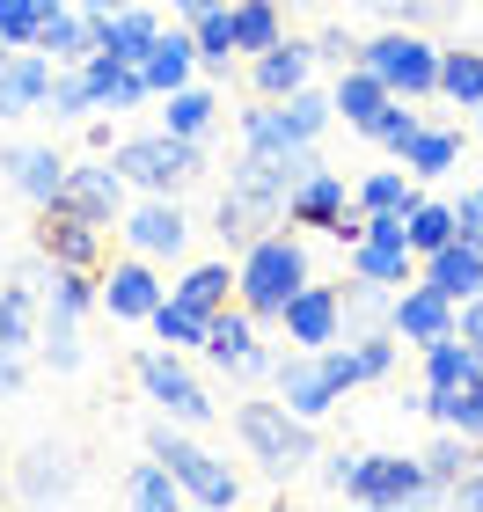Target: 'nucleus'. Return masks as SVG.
I'll return each instance as SVG.
<instances>
[{
  "label": "nucleus",
  "instance_id": "f257e3e1",
  "mask_svg": "<svg viewBox=\"0 0 483 512\" xmlns=\"http://www.w3.org/2000/svg\"><path fill=\"white\" fill-rule=\"evenodd\" d=\"M308 286V249L293 242V235H257L242 249V264H235V300L257 322H279L286 315V300Z\"/></svg>",
  "mask_w": 483,
  "mask_h": 512
},
{
  "label": "nucleus",
  "instance_id": "f03ea898",
  "mask_svg": "<svg viewBox=\"0 0 483 512\" xmlns=\"http://www.w3.org/2000/svg\"><path fill=\"white\" fill-rule=\"evenodd\" d=\"M235 432H242V447L257 454L271 476H293V469H308V461H315L308 417L286 410V403H242V410H235Z\"/></svg>",
  "mask_w": 483,
  "mask_h": 512
},
{
  "label": "nucleus",
  "instance_id": "7ed1b4c3",
  "mask_svg": "<svg viewBox=\"0 0 483 512\" xmlns=\"http://www.w3.org/2000/svg\"><path fill=\"white\" fill-rule=\"evenodd\" d=\"M337 118V103L322 88H293V96H264V110L242 118L249 147H315V132Z\"/></svg>",
  "mask_w": 483,
  "mask_h": 512
},
{
  "label": "nucleus",
  "instance_id": "20e7f679",
  "mask_svg": "<svg viewBox=\"0 0 483 512\" xmlns=\"http://www.w3.org/2000/svg\"><path fill=\"white\" fill-rule=\"evenodd\" d=\"M359 59L374 66V74L396 88V96H440V52L425 44V30H403V22H388L374 44H359Z\"/></svg>",
  "mask_w": 483,
  "mask_h": 512
},
{
  "label": "nucleus",
  "instance_id": "39448f33",
  "mask_svg": "<svg viewBox=\"0 0 483 512\" xmlns=\"http://www.w3.org/2000/svg\"><path fill=\"white\" fill-rule=\"evenodd\" d=\"M286 220H293V227H322V235H337V242H359V235H366L359 191H352V183H344L337 169H308L301 183H293Z\"/></svg>",
  "mask_w": 483,
  "mask_h": 512
},
{
  "label": "nucleus",
  "instance_id": "423d86ee",
  "mask_svg": "<svg viewBox=\"0 0 483 512\" xmlns=\"http://www.w3.org/2000/svg\"><path fill=\"white\" fill-rule=\"evenodd\" d=\"M147 454H161V461L176 469V483H183V498H191V505H213V512H220V505H235V498H242L235 469H227L220 454L191 447V439H183L176 425H154V432H147Z\"/></svg>",
  "mask_w": 483,
  "mask_h": 512
},
{
  "label": "nucleus",
  "instance_id": "0eeeda50",
  "mask_svg": "<svg viewBox=\"0 0 483 512\" xmlns=\"http://www.w3.org/2000/svg\"><path fill=\"white\" fill-rule=\"evenodd\" d=\"M125 169V183H140V191H161L176 198L183 183H191L205 161H198V139H176V132H147V139H125L118 154H110Z\"/></svg>",
  "mask_w": 483,
  "mask_h": 512
},
{
  "label": "nucleus",
  "instance_id": "6e6552de",
  "mask_svg": "<svg viewBox=\"0 0 483 512\" xmlns=\"http://www.w3.org/2000/svg\"><path fill=\"white\" fill-rule=\"evenodd\" d=\"M344 498H359V505H418V498H432V483H425L418 454H359Z\"/></svg>",
  "mask_w": 483,
  "mask_h": 512
},
{
  "label": "nucleus",
  "instance_id": "1a4fd4ad",
  "mask_svg": "<svg viewBox=\"0 0 483 512\" xmlns=\"http://www.w3.org/2000/svg\"><path fill=\"white\" fill-rule=\"evenodd\" d=\"M132 374H140V388L176 417V425H205V417H213V395L191 381V366L176 359V344H169V352H161V344H154V352H140V359H132Z\"/></svg>",
  "mask_w": 483,
  "mask_h": 512
},
{
  "label": "nucleus",
  "instance_id": "9d476101",
  "mask_svg": "<svg viewBox=\"0 0 483 512\" xmlns=\"http://www.w3.org/2000/svg\"><path fill=\"white\" fill-rule=\"evenodd\" d=\"M37 249L52 256L59 271H96V256H103V220L74 213V205H44V220H37Z\"/></svg>",
  "mask_w": 483,
  "mask_h": 512
},
{
  "label": "nucleus",
  "instance_id": "9b49d317",
  "mask_svg": "<svg viewBox=\"0 0 483 512\" xmlns=\"http://www.w3.org/2000/svg\"><path fill=\"white\" fill-rule=\"evenodd\" d=\"M454 315H462V300H454V293H440L432 278H410V286L396 293V315H388V330L425 352L432 337H454Z\"/></svg>",
  "mask_w": 483,
  "mask_h": 512
},
{
  "label": "nucleus",
  "instance_id": "f8f14e48",
  "mask_svg": "<svg viewBox=\"0 0 483 512\" xmlns=\"http://www.w3.org/2000/svg\"><path fill=\"white\" fill-rule=\"evenodd\" d=\"M279 403L301 410L315 425V417H330L344 403V381L330 374V359H322V352H301V344H293V359H279Z\"/></svg>",
  "mask_w": 483,
  "mask_h": 512
},
{
  "label": "nucleus",
  "instance_id": "ddd939ff",
  "mask_svg": "<svg viewBox=\"0 0 483 512\" xmlns=\"http://www.w3.org/2000/svg\"><path fill=\"white\" fill-rule=\"evenodd\" d=\"M52 81H59V59L37 52V44H15L8 66H0V118H30V110L52 103Z\"/></svg>",
  "mask_w": 483,
  "mask_h": 512
},
{
  "label": "nucleus",
  "instance_id": "4468645a",
  "mask_svg": "<svg viewBox=\"0 0 483 512\" xmlns=\"http://www.w3.org/2000/svg\"><path fill=\"white\" fill-rule=\"evenodd\" d=\"M286 344H301V352H322V344H337V330H344V286H308L286 300Z\"/></svg>",
  "mask_w": 483,
  "mask_h": 512
},
{
  "label": "nucleus",
  "instance_id": "2eb2a0df",
  "mask_svg": "<svg viewBox=\"0 0 483 512\" xmlns=\"http://www.w3.org/2000/svg\"><path fill=\"white\" fill-rule=\"evenodd\" d=\"M205 359L227 366V374H264L257 315H249V308H220V315H213V330H205Z\"/></svg>",
  "mask_w": 483,
  "mask_h": 512
},
{
  "label": "nucleus",
  "instance_id": "dca6fc26",
  "mask_svg": "<svg viewBox=\"0 0 483 512\" xmlns=\"http://www.w3.org/2000/svg\"><path fill=\"white\" fill-rule=\"evenodd\" d=\"M125 242L140 249V256H176L183 242H191V220H183L176 198L147 191V205H132V220H125Z\"/></svg>",
  "mask_w": 483,
  "mask_h": 512
},
{
  "label": "nucleus",
  "instance_id": "f3484780",
  "mask_svg": "<svg viewBox=\"0 0 483 512\" xmlns=\"http://www.w3.org/2000/svg\"><path fill=\"white\" fill-rule=\"evenodd\" d=\"M161 300H169V293H161V278L147 271V256H140V249H132L125 264H110V278H103V308L118 315V322H147Z\"/></svg>",
  "mask_w": 483,
  "mask_h": 512
},
{
  "label": "nucleus",
  "instance_id": "a211bd4d",
  "mask_svg": "<svg viewBox=\"0 0 483 512\" xmlns=\"http://www.w3.org/2000/svg\"><path fill=\"white\" fill-rule=\"evenodd\" d=\"M154 44H161V15L147 8V0H132V8H118L110 22H96V52L125 59V66H140Z\"/></svg>",
  "mask_w": 483,
  "mask_h": 512
},
{
  "label": "nucleus",
  "instance_id": "6ab92c4d",
  "mask_svg": "<svg viewBox=\"0 0 483 512\" xmlns=\"http://www.w3.org/2000/svg\"><path fill=\"white\" fill-rule=\"evenodd\" d=\"M59 205H74V213L110 227V220H118V205H125V169H118V161H88V169L66 176V198Z\"/></svg>",
  "mask_w": 483,
  "mask_h": 512
},
{
  "label": "nucleus",
  "instance_id": "aec40b11",
  "mask_svg": "<svg viewBox=\"0 0 483 512\" xmlns=\"http://www.w3.org/2000/svg\"><path fill=\"white\" fill-rule=\"evenodd\" d=\"M81 74H88V88H96V110H110V118H118V110H140L154 96L140 66H125V59H110V52H88Z\"/></svg>",
  "mask_w": 483,
  "mask_h": 512
},
{
  "label": "nucleus",
  "instance_id": "412c9836",
  "mask_svg": "<svg viewBox=\"0 0 483 512\" xmlns=\"http://www.w3.org/2000/svg\"><path fill=\"white\" fill-rule=\"evenodd\" d=\"M0 169H8V183H15L22 198H37V205H59V198H66V176H74L52 147H8Z\"/></svg>",
  "mask_w": 483,
  "mask_h": 512
},
{
  "label": "nucleus",
  "instance_id": "4be33fe9",
  "mask_svg": "<svg viewBox=\"0 0 483 512\" xmlns=\"http://www.w3.org/2000/svg\"><path fill=\"white\" fill-rule=\"evenodd\" d=\"M388 96H396V88H388V81L374 74V66H366V59L337 66V88H330V103H337V118H344V125H359V132H366V125L381 118V103H388Z\"/></svg>",
  "mask_w": 483,
  "mask_h": 512
},
{
  "label": "nucleus",
  "instance_id": "5701e85b",
  "mask_svg": "<svg viewBox=\"0 0 483 512\" xmlns=\"http://www.w3.org/2000/svg\"><path fill=\"white\" fill-rule=\"evenodd\" d=\"M198 66H205V59H198L191 22H176V30H161V44L140 59V74H147V88H154V96H169V88H183V81L198 74Z\"/></svg>",
  "mask_w": 483,
  "mask_h": 512
},
{
  "label": "nucleus",
  "instance_id": "b1692460",
  "mask_svg": "<svg viewBox=\"0 0 483 512\" xmlns=\"http://www.w3.org/2000/svg\"><path fill=\"white\" fill-rule=\"evenodd\" d=\"M418 278H432V286L454 293V300L483 293V242H462V235H454L447 249H432V256H425V271H418Z\"/></svg>",
  "mask_w": 483,
  "mask_h": 512
},
{
  "label": "nucleus",
  "instance_id": "393cba45",
  "mask_svg": "<svg viewBox=\"0 0 483 512\" xmlns=\"http://www.w3.org/2000/svg\"><path fill=\"white\" fill-rule=\"evenodd\" d=\"M37 52H52L59 66H81L88 52H96V15H88L81 0H66V8H52V22L37 30Z\"/></svg>",
  "mask_w": 483,
  "mask_h": 512
},
{
  "label": "nucleus",
  "instance_id": "a878e982",
  "mask_svg": "<svg viewBox=\"0 0 483 512\" xmlns=\"http://www.w3.org/2000/svg\"><path fill=\"white\" fill-rule=\"evenodd\" d=\"M308 66H315V44L279 37L271 52H257V96H293V88H308Z\"/></svg>",
  "mask_w": 483,
  "mask_h": 512
},
{
  "label": "nucleus",
  "instance_id": "bb28decb",
  "mask_svg": "<svg viewBox=\"0 0 483 512\" xmlns=\"http://www.w3.org/2000/svg\"><path fill=\"white\" fill-rule=\"evenodd\" d=\"M476 374H483V352H476L462 330L425 344V388H469Z\"/></svg>",
  "mask_w": 483,
  "mask_h": 512
},
{
  "label": "nucleus",
  "instance_id": "cd10ccee",
  "mask_svg": "<svg viewBox=\"0 0 483 512\" xmlns=\"http://www.w3.org/2000/svg\"><path fill=\"white\" fill-rule=\"evenodd\" d=\"M44 337V315H37V286L30 278H15L8 293H0V352H30V344Z\"/></svg>",
  "mask_w": 483,
  "mask_h": 512
},
{
  "label": "nucleus",
  "instance_id": "c85d7f7f",
  "mask_svg": "<svg viewBox=\"0 0 483 512\" xmlns=\"http://www.w3.org/2000/svg\"><path fill=\"white\" fill-rule=\"evenodd\" d=\"M161 103H169V110H161V132H176V139H205L213 118H220V96H213V88H198V81L169 88Z\"/></svg>",
  "mask_w": 483,
  "mask_h": 512
},
{
  "label": "nucleus",
  "instance_id": "c756f323",
  "mask_svg": "<svg viewBox=\"0 0 483 512\" xmlns=\"http://www.w3.org/2000/svg\"><path fill=\"white\" fill-rule=\"evenodd\" d=\"M418 410H432L447 432H469L476 447H483V381H469V388H425Z\"/></svg>",
  "mask_w": 483,
  "mask_h": 512
},
{
  "label": "nucleus",
  "instance_id": "7c9ffc66",
  "mask_svg": "<svg viewBox=\"0 0 483 512\" xmlns=\"http://www.w3.org/2000/svg\"><path fill=\"white\" fill-rule=\"evenodd\" d=\"M418 461H425V483H432V498H447V491H454V483H462V476L476 469L483 454H476V439H469V432H447L440 447H425Z\"/></svg>",
  "mask_w": 483,
  "mask_h": 512
},
{
  "label": "nucleus",
  "instance_id": "2f4dec72",
  "mask_svg": "<svg viewBox=\"0 0 483 512\" xmlns=\"http://www.w3.org/2000/svg\"><path fill=\"white\" fill-rule=\"evenodd\" d=\"M66 483H74V469H66V454L59 447H30L22 454V469H15V491L44 505V498H66Z\"/></svg>",
  "mask_w": 483,
  "mask_h": 512
},
{
  "label": "nucleus",
  "instance_id": "473e14b6",
  "mask_svg": "<svg viewBox=\"0 0 483 512\" xmlns=\"http://www.w3.org/2000/svg\"><path fill=\"white\" fill-rule=\"evenodd\" d=\"M147 322H154V337H161V344H176V352H191V344L205 352V330H213V315H205V308H191L183 293H169V300H161V308H154Z\"/></svg>",
  "mask_w": 483,
  "mask_h": 512
},
{
  "label": "nucleus",
  "instance_id": "72a5a7b5",
  "mask_svg": "<svg viewBox=\"0 0 483 512\" xmlns=\"http://www.w3.org/2000/svg\"><path fill=\"white\" fill-rule=\"evenodd\" d=\"M125 498L132 505H147V512H169V505H183V483H176V469H169V461H140V469H132L125 476Z\"/></svg>",
  "mask_w": 483,
  "mask_h": 512
},
{
  "label": "nucleus",
  "instance_id": "f704fd0d",
  "mask_svg": "<svg viewBox=\"0 0 483 512\" xmlns=\"http://www.w3.org/2000/svg\"><path fill=\"white\" fill-rule=\"evenodd\" d=\"M418 205V176L410 169H374L359 183V213H410Z\"/></svg>",
  "mask_w": 483,
  "mask_h": 512
},
{
  "label": "nucleus",
  "instance_id": "c9c22d12",
  "mask_svg": "<svg viewBox=\"0 0 483 512\" xmlns=\"http://www.w3.org/2000/svg\"><path fill=\"white\" fill-rule=\"evenodd\" d=\"M440 96L483 110V52H440Z\"/></svg>",
  "mask_w": 483,
  "mask_h": 512
},
{
  "label": "nucleus",
  "instance_id": "e433bc0d",
  "mask_svg": "<svg viewBox=\"0 0 483 512\" xmlns=\"http://www.w3.org/2000/svg\"><path fill=\"white\" fill-rule=\"evenodd\" d=\"M410 103H418V96H388V103H381V118L366 125V139H374V147H388V154H410V139L425 132V118H418Z\"/></svg>",
  "mask_w": 483,
  "mask_h": 512
},
{
  "label": "nucleus",
  "instance_id": "4c0bfd02",
  "mask_svg": "<svg viewBox=\"0 0 483 512\" xmlns=\"http://www.w3.org/2000/svg\"><path fill=\"white\" fill-rule=\"evenodd\" d=\"M454 235H462V227H454V205H440V198H418L410 205V249H418V264L432 249H447Z\"/></svg>",
  "mask_w": 483,
  "mask_h": 512
},
{
  "label": "nucleus",
  "instance_id": "58836bf2",
  "mask_svg": "<svg viewBox=\"0 0 483 512\" xmlns=\"http://www.w3.org/2000/svg\"><path fill=\"white\" fill-rule=\"evenodd\" d=\"M454 161H462V139H454V132H440V125H425L418 139H410L403 169H410V176H447Z\"/></svg>",
  "mask_w": 483,
  "mask_h": 512
},
{
  "label": "nucleus",
  "instance_id": "ea45409f",
  "mask_svg": "<svg viewBox=\"0 0 483 512\" xmlns=\"http://www.w3.org/2000/svg\"><path fill=\"white\" fill-rule=\"evenodd\" d=\"M286 30H279V0H235V44L242 52H271Z\"/></svg>",
  "mask_w": 483,
  "mask_h": 512
},
{
  "label": "nucleus",
  "instance_id": "a19ab883",
  "mask_svg": "<svg viewBox=\"0 0 483 512\" xmlns=\"http://www.w3.org/2000/svg\"><path fill=\"white\" fill-rule=\"evenodd\" d=\"M176 293L191 300V308L220 315L227 300H235V271H227V264H191V271H183V286H176Z\"/></svg>",
  "mask_w": 483,
  "mask_h": 512
},
{
  "label": "nucleus",
  "instance_id": "79ce46f5",
  "mask_svg": "<svg viewBox=\"0 0 483 512\" xmlns=\"http://www.w3.org/2000/svg\"><path fill=\"white\" fill-rule=\"evenodd\" d=\"M88 308H103V278H88V271H59L52 264V308L44 315H88Z\"/></svg>",
  "mask_w": 483,
  "mask_h": 512
},
{
  "label": "nucleus",
  "instance_id": "37998d69",
  "mask_svg": "<svg viewBox=\"0 0 483 512\" xmlns=\"http://www.w3.org/2000/svg\"><path fill=\"white\" fill-rule=\"evenodd\" d=\"M191 37H198V59H205V66H227V59L242 52V44H235V8H227V0H220L213 15L191 22Z\"/></svg>",
  "mask_w": 483,
  "mask_h": 512
},
{
  "label": "nucleus",
  "instance_id": "c03bdc74",
  "mask_svg": "<svg viewBox=\"0 0 483 512\" xmlns=\"http://www.w3.org/2000/svg\"><path fill=\"white\" fill-rule=\"evenodd\" d=\"M44 359H52V374H74L81 366V322L74 315H44Z\"/></svg>",
  "mask_w": 483,
  "mask_h": 512
},
{
  "label": "nucleus",
  "instance_id": "a18cd8bd",
  "mask_svg": "<svg viewBox=\"0 0 483 512\" xmlns=\"http://www.w3.org/2000/svg\"><path fill=\"white\" fill-rule=\"evenodd\" d=\"M44 110H52V118H88V110H96V88H88L81 66H66V74L52 81V103Z\"/></svg>",
  "mask_w": 483,
  "mask_h": 512
},
{
  "label": "nucleus",
  "instance_id": "49530a36",
  "mask_svg": "<svg viewBox=\"0 0 483 512\" xmlns=\"http://www.w3.org/2000/svg\"><path fill=\"white\" fill-rule=\"evenodd\" d=\"M388 22H403V30H425V22H447L454 0H374Z\"/></svg>",
  "mask_w": 483,
  "mask_h": 512
},
{
  "label": "nucleus",
  "instance_id": "de8ad7c7",
  "mask_svg": "<svg viewBox=\"0 0 483 512\" xmlns=\"http://www.w3.org/2000/svg\"><path fill=\"white\" fill-rule=\"evenodd\" d=\"M315 59H337V66H352V59H359V44L344 37V30H322V37H315Z\"/></svg>",
  "mask_w": 483,
  "mask_h": 512
},
{
  "label": "nucleus",
  "instance_id": "09e8293b",
  "mask_svg": "<svg viewBox=\"0 0 483 512\" xmlns=\"http://www.w3.org/2000/svg\"><path fill=\"white\" fill-rule=\"evenodd\" d=\"M454 227H462V242H483V198H476V191L454 205Z\"/></svg>",
  "mask_w": 483,
  "mask_h": 512
},
{
  "label": "nucleus",
  "instance_id": "8fccbe9b",
  "mask_svg": "<svg viewBox=\"0 0 483 512\" xmlns=\"http://www.w3.org/2000/svg\"><path fill=\"white\" fill-rule=\"evenodd\" d=\"M454 330H462V337L476 344V352H483V293H469V300H462V315H454Z\"/></svg>",
  "mask_w": 483,
  "mask_h": 512
},
{
  "label": "nucleus",
  "instance_id": "3c124183",
  "mask_svg": "<svg viewBox=\"0 0 483 512\" xmlns=\"http://www.w3.org/2000/svg\"><path fill=\"white\" fill-rule=\"evenodd\" d=\"M447 498H454V505H469V512H483V461H476V469H469L462 483H454Z\"/></svg>",
  "mask_w": 483,
  "mask_h": 512
},
{
  "label": "nucleus",
  "instance_id": "603ef678",
  "mask_svg": "<svg viewBox=\"0 0 483 512\" xmlns=\"http://www.w3.org/2000/svg\"><path fill=\"white\" fill-rule=\"evenodd\" d=\"M352 461H359V454H330V469H322V483H330V491H344V483H352Z\"/></svg>",
  "mask_w": 483,
  "mask_h": 512
},
{
  "label": "nucleus",
  "instance_id": "864d4df0",
  "mask_svg": "<svg viewBox=\"0 0 483 512\" xmlns=\"http://www.w3.org/2000/svg\"><path fill=\"white\" fill-rule=\"evenodd\" d=\"M0 395H22V359L0 352Z\"/></svg>",
  "mask_w": 483,
  "mask_h": 512
},
{
  "label": "nucleus",
  "instance_id": "5fc2aeb1",
  "mask_svg": "<svg viewBox=\"0 0 483 512\" xmlns=\"http://www.w3.org/2000/svg\"><path fill=\"white\" fill-rule=\"evenodd\" d=\"M169 8H176L183 22H198V15H213V8H220V0H169Z\"/></svg>",
  "mask_w": 483,
  "mask_h": 512
},
{
  "label": "nucleus",
  "instance_id": "6e6d98bb",
  "mask_svg": "<svg viewBox=\"0 0 483 512\" xmlns=\"http://www.w3.org/2000/svg\"><path fill=\"white\" fill-rule=\"evenodd\" d=\"M81 8H88V15H96V22H110V15H118V8H132V0H81Z\"/></svg>",
  "mask_w": 483,
  "mask_h": 512
},
{
  "label": "nucleus",
  "instance_id": "4d7b16f0",
  "mask_svg": "<svg viewBox=\"0 0 483 512\" xmlns=\"http://www.w3.org/2000/svg\"><path fill=\"white\" fill-rule=\"evenodd\" d=\"M8 52H15V44H8V37H0V66H8Z\"/></svg>",
  "mask_w": 483,
  "mask_h": 512
},
{
  "label": "nucleus",
  "instance_id": "13d9d810",
  "mask_svg": "<svg viewBox=\"0 0 483 512\" xmlns=\"http://www.w3.org/2000/svg\"><path fill=\"white\" fill-rule=\"evenodd\" d=\"M147 8H161V0H147Z\"/></svg>",
  "mask_w": 483,
  "mask_h": 512
},
{
  "label": "nucleus",
  "instance_id": "bf43d9fd",
  "mask_svg": "<svg viewBox=\"0 0 483 512\" xmlns=\"http://www.w3.org/2000/svg\"><path fill=\"white\" fill-rule=\"evenodd\" d=\"M476 198H483V183H476Z\"/></svg>",
  "mask_w": 483,
  "mask_h": 512
},
{
  "label": "nucleus",
  "instance_id": "052dcab7",
  "mask_svg": "<svg viewBox=\"0 0 483 512\" xmlns=\"http://www.w3.org/2000/svg\"><path fill=\"white\" fill-rule=\"evenodd\" d=\"M476 381H483V374H476Z\"/></svg>",
  "mask_w": 483,
  "mask_h": 512
}]
</instances>
